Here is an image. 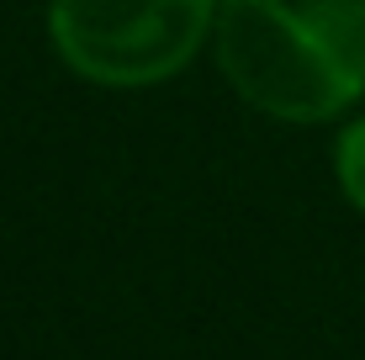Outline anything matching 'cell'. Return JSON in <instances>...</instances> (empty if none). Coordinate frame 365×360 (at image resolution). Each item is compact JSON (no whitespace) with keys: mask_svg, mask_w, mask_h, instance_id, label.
<instances>
[{"mask_svg":"<svg viewBox=\"0 0 365 360\" xmlns=\"http://www.w3.org/2000/svg\"><path fill=\"white\" fill-rule=\"evenodd\" d=\"M217 64L255 111L329 122L365 96V0H222Z\"/></svg>","mask_w":365,"mask_h":360,"instance_id":"obj_1","label":"cell"},{"mask_svg":"<svg viewBox=\"0 0 365 360\" xmlns=\"http://www.w3.org/2000/svg\"><path fill=\"white\" fill-rule=\"evenodd\" d=\"M222 0H48L58 58L91 85H159L217 32Z\"/></svg>","mask_w":365,"mask_h":360,"instance_id":"obj_2","label":"cell"},{"mask_svg":"<svg viewBox=\"0 0 365 360\" xmlns=\"http://www.w3.org/2000/svg\"><path fill=\"white\" fill-rule=\"evenodd\" d=\"M334 165H339V185H344V196L365 212V117L349 122V128L339 133Z\"/></svg>","mask_w":365,"mask_h":360,"instance_id":"obj_3","label":"cell"}]
</instances>
